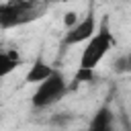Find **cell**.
<instances>
[{
  "mask_svg": "<svg viewBox=\"0 0 131 131\" xmlns=\"http://www.w3.org/2000/svg\"><path fill=\"white\" fill-rule=\"evenodd\" d=\"M117 45V39L111 31V25H108V18L104 16L100 23H98V29L94 33V37L84 43V49L80 53V61H78V68H84V70H96L100 66V61L108 55V51Z\"/></svg>",
  "mask_w": 131,
  "mask_h": 131,
  "instance_id": "1",
  "label": "cell"
},
{
  "mask_svg": "<svg viewBox=\"0 0 131 131\" xmlns=\"http://www.w3.org/2000/svg\"><path fill=\"white\" fill-rule=\"evenodd\" d=\"M45 12V2L41 0H6L0 6V27L12 29L37 20Z\"/></svg>",
  "mask_w": 131,
  "mask_h": 131,
  "instance_id": "2",
  "label": "cell"
},
{
  "mask_svg": "<svg viewBox=\"0 0 131 131\" xmlns=\"http://www.w3.org/2000/svg\"><path fill=\"white\" fill-rule=\"evenodd\" d=\"M70 90V82L66 80V76L57 70L53 76H49L47 80L39 82L31 94V104L35 111H45L55 106L57 102H61V98L68 94Z\"/></svg>",
  "mask_w": 131,
  "mask_h": 131,
  "instance_id": "3",
  "label": "cell"
},
{
  "mask_svg": "<svg viewBox=\"0 0 131 131\" xmlns=\"http://www.w3.org/2000/svg\"><path fill=\"white\" fill-rule=\"evenodd\" d=\"M96 29H98L96 14H94V8L90 6V8H88V12H86L84 16H80V20H78L74 27L66 29L63 39H61V45H63V47H74V45L88 43V41L94 37Z\"/></svg>",
  "mask_w": 131,
  "mask_h": 131,
  "instance_id": "4",
  "label": "cell"
},
{
  "mask_svg": "<svg viewBox=\"0 0 131 131\" xmlns=\"http://www.w3.org/2000/svg\"><path fill=\"white\" fill-rule=\"evenodd\" d=\"M57 72V68H53L49 61H45L43 59V55H37L35 59H33V63L29 66V70H27V74H25V82L27 84H39V82H43V80H47L49 76H53Z\"/></svg>",
  "mask_w": 131,
  "mask_h": 131,
  "instance_id": "5",
  "label": "cell"
},
{
  "mask_svg": "<svg viewBox=\"0 0 131 131\" xmlns=\"http://www.w3.org/2000/svg\"><path fill=\"white\" fill-rule=\"evenodd\" d=\"M86 131H115V113L111 111V106H106V104L98 106L94 111Z\"/></svg>",
  "mask_w": 131,
  "mask_h": 131,
  "instance_id": "6",
  "label": "cell"
},
{
  "mask_svg": "<svg viewBox=\"0 0 131 131\" xmlns=\"http://www.w3.org/2000/svg\"><path fill=\"white\" fill-rule=\"evenodd\" d=\"M25 63V59H23V55H20V51L18 49H2L0 51V76L2 78H6V76H10L16 68H20Z\"/></svg>",
  "mask_w": 131,
  "mask_h": 131,
  "instance_id": "7",
  "label": "cell"
},
{
  "mask_svg": "<svg viewBox=\"0 0 131 131\" xmlns=\"http://www.w3.org/2000/svg\"><path fill=\"white\" fill-rule=\"evenodd\" d=\"M113 68H115V72H119V74H127V72H131V51L119 55V57L115 59Z\"/></svg>",
  "mask_w": 131,
  "mask_h": 131,
  "instance_id": "8",
  "label": "cell"
},
{
  "mask_svg": "<svg viewBox=\"0 0 131 131\" xmlns=\"http://www.w3.org/2000/svg\"><path fill=\"white\" fill-rule=\"evenodd\" d=\"M96 78V70H84V68H78L76 74H74V84H82V82H92Z\"/></svg>",
  "mask_w": 131,
  "mask_h": 131,
  "instance_id": "9",
  "label": "cell"
},
{
  "mask_svg": "<svg viewBox=\"0 0 131 131\" xmlns=\"http://www.w3.org/2000/svg\"><path fill=\"white\" fill-rule=\"evenodd\" d=\"M84 131H86V129H84Z\"/></svg>",
  "mask_w": 131,
  "mask_h": 131,
  "instance_id": "10",
  "label": "cell"
}]
</instances>
